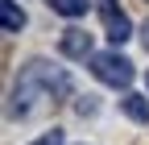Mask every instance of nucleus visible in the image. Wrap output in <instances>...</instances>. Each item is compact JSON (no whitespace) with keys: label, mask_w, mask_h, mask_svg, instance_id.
Masks as SVG:
<instances>
[{"label":"nucleus","mask_w":149,"mask_h":145,"mask_svg":"<svg viewBox=\"0 0 149 145\" xmlns=\"http://www.w3.org/2000/svg\"><path fill=\"white\" fill-rule=\"evenodd\" d=\"M46 4H50L54 13H62V17H83L91 0H46Z\"/></svg>","instance_id":"7"},{"label":"nucleus","mask_w":149,"mask_h":145,"mask_svg":"<svg viewBox=\"0 0 149 145\" xmlns=\"http://www.w3.org/2000/svg\"><path fill=\"white\" fill-rule=\"evenodd\" d=\"M37 96H70V79L62 70H54L50 62H29L21 70V79H17V87H13L8 116H29Z\"/></svg>","instance_id":"1"},{"label":"nucleus","mask_w":149,"mask_h":145,"mask_svg":"<svg viewBox=\"0 0 149 145\" xmlns=\"http://www.w3.org/2000/svg\"><path fill=\"white\" fill-rule=\"evenodd\" d=\"M100 17H104V33L112 46H124L128 38H133V21L124 17V8L116 4V0H100Z\"/></svg>","instance_id":"3"},{"label":"nucleus","mask_w":149,"mask_h":145,"mask_svg":"<svg viewBox=\"0 0 149 145\" xmlns=\"http://www.w3.org/2000/svg\"><path fill=\"white\" fill-rule=\"evenodd\" d=\"M58 50L66 54V58H91V33L87 29H79V25H70V29H62V38H58Z\"/></svg>","instance_id":"4"},{"label":"nucleus","mask_w":149,"mask_h":145,"mask_svg":"<svg viewBox=\"0 0 149 145\" xmlns=\"http://www.w3.org/2000/svg\"><path fill=\"white\" fill-rule=\"evenodd\" d=\"M87 62H91V75H95L100 83H108V87H116V91H120V87H128V83L137 79L133 62H128L120 50H100V54H91Z\"/></svg>","instance_id":"2"},{"label":"nucleus","mask_w":149,"mask_h":145,"mask_svg":"<svg viewBox=\"0 0 149 145\" xmlns=\"http://www.w3.org/2000/svg\"><path fill=\"white\" fill-rule=\"evenodd\" d=\"M0 25H4V33H21L25 29V8L17 0H0Z\"/></svg>","instance_id":"5"},{"label":"nucleus","mask_w":149,"mask_h":145,"mask_svg":"<svg viewBox=\"0 0 149 145\" xmlns=\"http://www.w3.org/2000/svg\"><path fill=\"white\" fill-rule=\"evenodd\" d=\"M120 108H124V116H128V120H137V124H145V120H149V100H145V96H137V91H128V96L120 100Z\"/></svg>","instance_id":"6"},{"label":"nucleus","mask_w":149,"mask_h":145,"mask_svg":"<svg viewBox=\"0 0 149 145\" xmlns=\"http://www.w3.org/2000/svg\"><path fill=\"white\" fill-rule=\"evenodd\" d=\"M33 145H62V129H50V133H42Z\"/></svg>","instance_id":"8"},{"label":"nucleus","mask_w":149,"mask_h":145,"mask_svg":"<svg viewBox=\"0 0 149 145\" xmlns=\"http://www.w3.org/2000/svg\"><path fill=\"white\" fill-rule=\"evenodd\" d=\"M141 42H145V50H149V21H145V33H141Z\"/></svg>","instance_id":"9"}]
</instances>
